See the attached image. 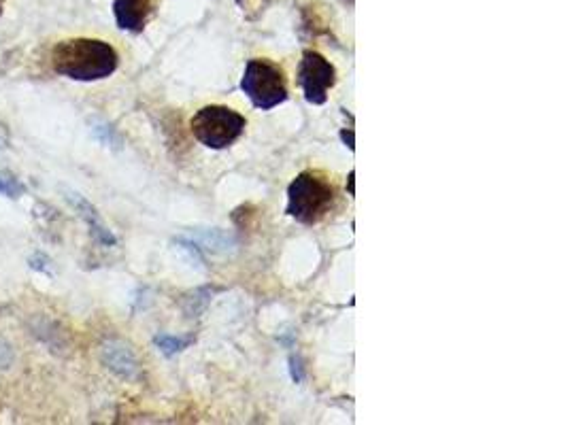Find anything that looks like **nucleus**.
Returning <instances> with one entry per match:
<instances>
[{"label":"nucleus","mask_w":568,"mask_h":425,"mask_svg":"<svg viewBox=\"0 0 568 425\" xmlns=\"http://www.w3.org/2000/svg\"><path fill=\"white\" fill-rule=\"evenodd\" d=\"M345 3H349V5H352V3H354V0H345Z\"/></svg>","instance_id":"17"},{"label":"nucleus","mask_w":568,"mask_h":425,"mask_svg":"<svg viewBox=\"0 0 568 425\" xmlns=\"http://www.w3.org/2000/svg\"><path fill=\"white\" fill-rule=\"evenodd\" d=\"M241 90L260 111H271L288 100V79L283 68L266 58H252L245 64Z\"/></svg>","instance_id":"3"},{"label":"nucleus","mask_w":568,"mask_h":425,"mask_svg":"<svg viewBox=\"0 0 568 425\" xmlns=\"http://www.w3.org/2000/svg\"><path fill=\"white\" fill-rule=\"evenodd\" d=\"M0 194L7 198H22L26 194V185L11 173H0Z\"/></svg>","instance_id":"11"},{"label":"nucleus","mask_w":568,"mask_h":425,"mask_svg":"<svg viewBox=\"0 0 568 425\" xmlns=\"http://www.w3.org/2000/svg\"><path fill=\"white\" fill-rule=\"evenodd\" d=\"M3 11H5V0H0V15H3Z\"/></svg>","instance_id":"16"},{"label":"nucleus","mask_w":568,"mask_h":425,"mask_svg":"<svg viewBox=\"0 0 568 425\" xmlns=\"http://www.w3.org/2000/svg\"><path fill=\"white\" fill-rule=\"evenodd\" d=\"M115 24L120 30L139 34L154 15V0H113Z\"/></svg>","instance_id":"6"},{"label":"nucleus","mask_w":568,"mask_h":425,"mask_svg":"<svg viewBox=\"0 0 568 425\" xmlns=\"http://www.w3.org/2000/svg\"><path fill=\"white\" fill-rule=\"evenodd\" d=\"M337 202L334 185L317 170H305L288 187L286 213L305 226H315L332 211Z\"/></svg>","instance_id":"2"},{"label":"nucleus","mask_w":568,"mask_h":425,"mask_svg":"<svg viewBox=\"0 0 568 425\" xmlns=\"http://www.w3.org/2000/svg\"><path fill=\"white\" fill-rule=\"evenodd\" d=\"M69 202L73 204V209L79 213V217L86 221L88 228H90V234L94 236V241L100 243L103 247H113L115 243H118V238H115V234L105 226V221L103 217H100V213L96 211V207L92 202H88L83 196L75 194V192H69Z\"/></svg>","instance_id":"8"},{"label":"nucleus","mask_w":568,"mask_h":425,"mask_svg":"<svg viewBox=\"0 0 568 425\" xmlns=\"http://www.w3.org/2000/svg\"><path fill=\"white\" fill-rule=\"evenodd\" d=\"M298 83L309 105H324L328 92L337 83V68L320 51L307 49L298 66Z\"/></svg>","instance_id":"5"},{"label":"nucleus","mask_w":568,"mask_h":425,"mask_svg":"<svg viewBox=\"0 0 568 425\" xmlns=\"http://www.w3.org/2000/svg\"><path fill=\"white\" fill-rule=\"evenodd\" d=\"M290 364H292V379L296 383H300V381H303V372H300V362L296 360V357H292Z\"/></svg>","instance_id":"14"},{"label":"nucleus","mask_w":568,"mask_h":425,"mask_svg":"<svg viewBox=\"0 0 568 425\" xmlns=\"http://www.w3.org/2000/svg\"><path fill=\"white\" fill-rule=\"evenodd\" d=\"M156 347L166 355L173 357L177 353H181L183 349H188L194 343V336H173V334H158L154 338Z\"/></svg>","instance_id":"10"},{"label":"nucleus","mask_w":568,"mask_h":425,"mask_svg":"<svg viewBox=\"0 0 568 425\" xmlns=\"http://www.w3.org/2000/svg\"><path fill=\"white\" fill-rule=\"evenodd\" d=\"M190 128L194 139L200 145L220 151L235 145L241 139L247 128V119L230 107L207 105L196 111L190 122Z\"/></svg>","instance_id":"4"},{"label":"nucleus","mask_w":568,"mask_h":425,"mask_svg":"<svg viewBox=\"0 0 568 425\" xmlns=\"http://www.w3.org/2000/svg\"><path fill=\"white\" fill-rule=\"evenodd\" d=\"M103 362L109 370H113L118 377L135 381L139 379V362L132 349L120 340H109L103 345Z\"/></svg>","instance_id":"7"},{"label":"nucleus","mask_w":568,"mask_h":425,"mask_svg":"<svg viewBox=\"0 0 568 425\" xmlns=\"http://www.w3.org/2000/svg\"><path fill=\"white\" fill-rule=\"evenodd\" d=\"M349 194L354 196V170H352V173H349Z\"/></svg>","instance_id":"15"},{"label":"nucleus","mask_w":568,"mask_h":425,"mask_svg":"<svg viewBox=\"0 0 568 425\" xmlns=\"http://www.w3.org/2000/svg\"><path fill=\"white\" fill-rule=\"evenodd\" d=\"M49 62L60 77L92 83L118 71L120 56L107 41L66 39L54 45Z\"/></svg>","instance_id":"1"},{"label":"nucleus","mask_w":568,"mask_h":425,"mask_svg":"<svg viewBox=\"0 0 568 425\" xmlns=\"http://www.w3.org/2000/svg\"><path fill=\"white\" fill-rule=\"evenodd\" d=\"M271 0H237V7L243 11V15L247 20H258V17L264 15V11L269 9Z\"/></svg>","instance_id":"12"},{"label":"nucleus","mask_w":568,"mask_h":425,"mask_svg":"<svg viewBox=\"0 0 568 425\" xmlns=\"http://www.w3.org/2000/svg\"><path fill=\"white\" fill-rule=\"evenodd\" d=\"M300 17H303V30L309 34V37H330L332 34V26L328 20L326 7L322 3H309L300 11Z\"/></svg>","instance_id":"9"},{"label":"nucleus","mask_w":568,"mask_h":425,"mask_svg":"<svg viewBox=\"0 0 568 425\" xmlns=\"http://www.w3.org/2000/svg\"><path fill=\"white\" fill-rule=\"evenodd\" d=\"M94 132L98 134V139L111 145V147H120V139H118V134H115V130L107 124H96L94 126Z\"/></svg>","instance_id":"13"}]
</instances>
